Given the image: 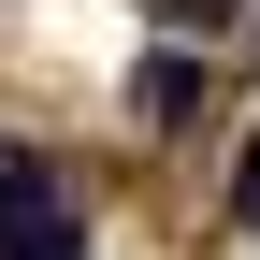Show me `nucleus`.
I'll list each match as a JSON object with an SVG mask.
<instances>
[{
    "mask_svg": "<svg viewBox=\"0 0 260 260\" xmlns=\"http://www.w3.org/2000/svg\"><path fill=\"white\" fill-rule=\"evenodd\" d=\"M0 260H87V246H73V203H58L44 159H0Z\"/></svg>",
    "mask_w": 260,
    "mask_h": 260,
    "instance_id": "1",
    "label": "nucleus"
},
{
    "mask_svg": "<svg viewBox=\"0 0 260 260\" xmlns=\"http://www.w3.org/2000/svg\"><path fill=\"white\" fill-rule=\"evenodd\" d=\"M130 116H145V130H188V116H203V58H188V44H159L145 73H130Z\"/></svg>",
    "mask_w": 260,
    "mask_h": 260,
    "instance_id": "2",
    "label": "nucleus"
},
{
    "mask_svg": "<svg viewBox=\"0 0 260 260\" xmlns=\"http://www.w3.org/2000/svg\"><path fill=\"white\" fill-rule=\"evenodd\" d=\"M232 232L260 246V130H246V159H232Z\"/></svg>",
    "mask_w": 260,
    "mask_h": 260,
    "instance_id": "3",
    "label": "nucleus"
}]
</instances>
